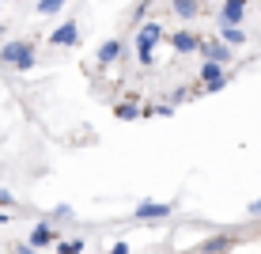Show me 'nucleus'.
<instances>
[{
	"instance_id": "1",
	"label": "nucleus",
	"mask_w": 261,
	"mask_h": 254,
	"mask_svg": "<svg viewBox=\"0 0 261 254\" xmlns=\"http://www.w3.org/2000/svg\"><path fill=\"white\" fill-rule=\"evenodd\" d=\"M0 65L31 72L34 68V46H31V42H4V46H0Z\"/></svg>"
},
{
	"instance_id": "2",
	"label": "nucleus",
	"mask_w": 261,
	"mask_h": 254,
	"mask_svg": "<svg viewBox=\"0 0 261 254\" xmlns=\"http://www.w3.org/2000/svg\"><path fill=\"white\" fill-rule=\"evenodd\" d=\"M231 50L235 46H227V42H220V38H201L197 42V53H204V61H220V65L231 61Z\"/></svg>"
},
{
	"instance_id": "3",
	"label": "nucleus",
	"mask_w": 261,
	"mask_h": 254,
	"mask_svg": "<svg viewBox=\"0 0 261 254\" xmlns=\"http://www.w3.org/2000/svg\"><path fill=\"white\" fill-rule=\"evenodd\" d=\"M163 27H159L155 19H148V23H140V31H137V50H155L159 42H163Z\"/></svg>"
},
{
	"instance_id": "4",
	"label": "nucleus",
	"mask_w": 261,
	"mask_h": 254,
	"mask_svg": "<svg viewBox=\"0 0 261 254\" xmlns=\"http://www.w3.org/2000/svg\"><path fill=\"white\" fill-rule=\"evenodd\" d=\"M170 213H174V205H170V201H140L133 216H137V220H167Z\"/></svg>"
},
{
	"instance_id": "5",
	"label": "nucleus",
	"mask_w": 261,
	"mask_h": 254,
	"mask_svg": "<svg viewBox=\"0 0 261 254\" xmlns=\"http://www.w3.org/2000/svg\"><path fill=\"white\" fill-rule=\"evenodd\" d=\"M235 243H239V239H235L231 232H220V235H212V239H204L201 247H197V254H227Z\"/></svg>"
},
{
	"instance_id": "6",
	"label": "nucleus",
	"mask_w": 261,
	"mask_h": 254,
	"mask_svg": "<svg viewBox=\"0 0 261 254\" xmlns=\"http://www.w3.org/2000/svg\"><path fill=\"white\" fill-rule=\"evenodd\" d=\"M49 42H53V46H80V27L72 23V19H65L57 31L49 34Z\"/></svg>"
},
{
	"instance_id": "7",
	"label": "nucleus",
	"mask_w": 261,
	"mask_h": 254,
	"mask_svg": "<svg viewBox=\"0 0 261 254\" xmlns=\"http://www.w3.org/2000/svg\"><path fill=\"white\" fill-rule=\"evenodd\" d=\"M246 4H250V0H227V4L220 8V27L242 23V19H246Z\"/></svg>"
},
{
	"instance_id": "8",
	"label": "nucleus",
	"mask_w": 261,
	"mask_h": 254,
	"mask_svg": "<svg viewBox=\"0 0 261 254\" xmlns=\"http://www.w3.org/2000/svg\"><path fill=\"white\" fill-rule=\"evenodd\" d=\"M197 42H201V34H193V31H178V34H170V46H174L178 53H197Z\"/></svg>"
},
{
	"instance_id": "9",
	"label": "nucleus",
	"mask_w": 261,
	"mask_h": 254,
	"mask_svg": "<svg viewBox=\"0 0 261 254\" xmlns=\"http://www.w3.org/2000/svg\"><path fill=\"white\" fill-rule=\"evenodd\" d=\"M216 38L227 42V46H242V42H246V31H242V23H227V27H220Z\"/></svg>"
},
{
	"instance_id": "10",
	"label": "nucleus",
	"mask_w": 261,
	"mask_h": 254,
	"mask_svg": "<svg viewBox=\"0 0 261 254\" xmlns=\"http://www.w3.org/2000/svg\"><path fill=\"white\" fill-rule=\"evenodd\" d=\"M118 57H121V42H118V38H110V42H102V46H98V65H114Z\"/></svg>"
},
{
	"instance_id": "11",
	"label": "nucleus",
	"mask_w": 261,
	"mask_h": 254,
	"mask_svg": "<svg viewBox=\"0 0 261 254\" xmlns=\"http://www.w3.org/2000/svg\"><path fill=\"white\" fill-rule=\"evenodd\" d=\"M49 243H53V228H49L46 220H42V224H34V232H31V247L38 250V247H49Z\"/></svg>"
},
{
	"instance_id": "12",
	"label": "nucleus",
	"mask_w": 261,
	"mask_h": 254,
	"mask_svg": "<svg viewBox=\"0 0 261 254\" xmlns=\"http://www.w3.org/2000/svg\"><path fill=\"white\" fill-rule=\"evenodd\" d=\"M114 114L121 118V122H133V118H140V106H137V95H125V103L114 106Z\"/></svg>"
},
{
	"instance_id": "13",
	"label": "nucleus",
	"mask_w": 261,
	"mask_h": 254,
	"mask_svg": "<svg viewBox=\"0 0 261 254\" xmlns=\"http://www.w3.org/2000/svg\"><path fill=\"white\" fill-rule=\"evenodd\" d=\"M174 15H182V19H193L197 12H201V4H197V0H174Z\"/></svg>"
},
{
	"instance_id": "14",
	"label": "nucleus",
	"mask_w": 261,
	"mask_h": 254,
	"mask_svg": "<svg viewBox=\"0 0 261 254\" xmlns=\"http://www.w3.org/2000/svg\"><path fill=\"white\" fill-rule=\"evenodd\" d=\"M80 250H84V239H68L57 247V254H80Z\"/></svg>"
},
{
	"instance_id": "15",
	"label": "nucleus",
	"mask_w": 261,
	"mask_h": 254,
	"mask_svg": "<svg viewBox=\"0 0 261 254\" xmlns=\"http://www.w3.org/2000/svg\"><path fill=\"white\" fill-rule=\"evenodd\" d=\"M61 8H65V0H42L38 12H42V15H53V12H61Z\"/></svg>"
},
{
	"instance_id": "16",
	"label": "nucleus",
	"mask_w": 261,
	"mask_h": 254,
	"mask_svg": "<svg viewBox=\"0 0 261 254\" xmlns=\"http://www.w3.org/2000/svg\"><path fill=\"white\" fill-rule=\"evenodd\" d=\"M193 91H190V87H178V91L174 95H170V106H178V103H186V99H190Z\"/></svg>"
},
{
	"instance_id": "17",
	"label": "nucleus",
	"mask_w": 261,
	"mask_h": 254,
	"mask_svg": "<svg viewBox=\"0 0 261 254\" xmlns=\"http://www.w3.org/2000/svg\"><path fill=\"white\" fill-rule=\"evenodd\" d=\"M137 57H140V65H155V50H137Z\"/></svg>"
},
{
	"instance_id": "18",
	"label": "nucleus",
	"mask_w": 261,
	"mask_h": 254,
	"mask_svg": "<svg viewBox=\"0 0 261 254\" xmlns=\"http://www.w3.org/2000/svg\"><path fill=\"white\" fill-rule=\"evenodd\" d=\"M144 15H148V0H140V4H137V12H133V19H140V23H144Z\"/></svg>"
},
{
	"instance_id": "19",
	"label": "nucleus",
	"mask_w": 261,
	"mask_h": 254,
	"mask_svg": "<svg viewBox=\"0 0 261 254\" xmlns=\"http://www.w3.org/2000/svg\"><path fill=\"white\" fill-rule=\"evenodd\" d=\"M0 205H4V209H12V205H15V197L8 194V190H0Z\"/></svg>"
},
{
	"instance_id": "20",
	"label": "nucleus",
	"mask_w": 261,
	"mask_h": 254,
	"mask_svg": "<svg viewBox=\"0 0 261 254\" xmlns=\"http://www.w3.org/2000/svg\"><path fill=\"white\" fill-rule=\"evenodd\" d=\"M110 254H129V243H114V247H110Z\"/></svg>"
},
{
	"instance_id": "21",
	"label": "nucleus",
	"mask_w": 261,
	"mask_h": 254,
	"mask_svg": "<svg viewBox=\"0 0 261 254\" xmlns=\"http://www.w3.org/2000/svg\"><path fill=\"white\" fill-rule=\"evenodd\" d=\"M250 216H261V197H257L254 205H250Z\"/></svg>"
},
{
	"instance_id": "22",
	"label": "nucleus",
	"mask_w": 261,
	"mask_h": 254,
	"mask_svg": "<svg viewBox=\"0 0 261 254\" xmlns=\"http://www.w3.org/2000/svg\"><path fill=\"white\" fill-rule=\"evenodd\" d=\"M15 254H38V250H31V243H27V247H15Z\"/></svg>"
},
{
	"instance_id": "23",
	"label": "nucleus",
	"mask_w": 261,
	"mask_h": 254,
	"mask_svg": "<svg viewBox=\"0 0 261 254\" xmlns=\"http://www.w3.org/2000/svg\"><path fill=\"white\" fill-rule=\"evenodd\" d=\"M0 4H12V0H0Z\"/></svg>"
},
{
	"instance_id": "24",
	"label": "nucleus",
	"mask_w": 261,
	"mask_h": 254,
	"mask_svg": "<svg viewBox=\"0 0 261 254\" xmlns=\"http://www.w3.org/2000/svg\"><path fill=\"white\" fill-rule=\"evenodd\" d=\"M148 4H155V0H148Z\"/></svg>"
},
{
	"instance_id": "25",
	"label": "nucleus",
	"mask_w": 261,
	"mask_h": 254,
	"mask_svg": "<svg viewBox=\"0 0 261 254\" xmlns=\"http://www.w3.org/2000/svg\"><path fill=\"white\" fill-rule=\"evenodd\" d=\"M0 34H4V27H0Z\"/></svg>"
}]
</instances>
